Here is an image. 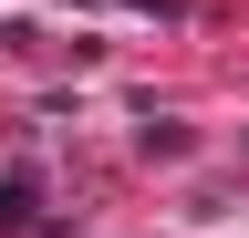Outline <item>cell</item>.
Here are the masks:
<instances>
[{"label": "cell", "mask_w": 249, "mask_h": 238, "mask_svg": "<svg viewBox=\"0 0 249 238\" xmlns=\"http://www.w3.org/2000/svg\"><path fill=\"white\" fill-rule=\"evenodd\" d=\"M31 197H42L31 166H11V176H0V228H31Z\"/></svg>", "instance_id": "cell-1"}]
</instances>
